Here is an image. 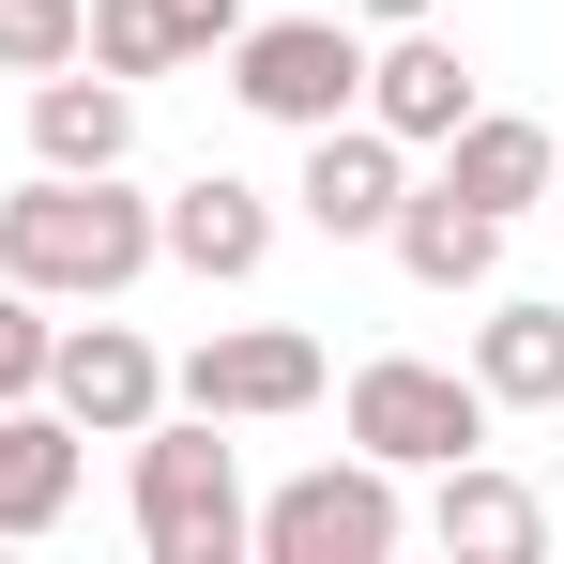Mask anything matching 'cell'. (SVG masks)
I'll return each mask as SVG.
<instances>
[{"label":"cell","instance_id":"obj_4","mask_svg":"<svg viewBox=\"0 0 564 564\" xmlns=\"http://www.w3.org/2000/svg\"><path fill=\"white\" fill-rule=\"evenodd\" d=\"M351 443H367L381 473H443V458L488 443V381L427 367V351H381V367H351Z\"/></svg>","mask_w":564,"mask_h":564},{"label":"cell","instance_id":"obj_9","mask_svg":"<svg viewBox=\"0 0 564 564\" xmlns=\"http://www.w3.org/2000/svg\"><path fill=\"white\" fill-rule=\"evenodd\" d=\"M153 260H184V275L245 290L260 260H275V198H260V184H229V169H198V184L153 214Z\"/></svg>","mask_w":564,"mask_h":564},{"label":"cell","instance_id":"obj_2","mask_svg":"<svg viewBox=\"0 0 564 564\" xmlns=\"http://www.w3.org/2000/svg\"><path fill=\"white\" fill-rule=\"evenodd\" d=\"M138 550L153 564H229L245 550V473H229V443H214V412H153L138 427Z\"/></svg>","mask_w":564,"mask_h":564},{"label":"cell","instance_id":"obj_19","mask_svg":"<svg viewBox=\"0 0 564 564\" xmlns=\"http://www.w3.org/2000/svg\"><path fill=\"white\" fill-rule=\"evenodd\" d=\"M46 336L62 321H31V290L0 275V397H46Z\"/></svg>","mask_w":564,"mask_h":564},{"label":"cell","instance_id":"obj_20","mask_svg":"<svg viewBox=\"0 0 564 564\" xmlns=\"http://www.w3.org/2000/svg\"><path fill=\"white\" fill-rule=\"evenodd\" d=\"M351 15H381V31H412V15H427V0H351Z\"/></svg>","mask_w":564,"mask_h":564},{"label":"cell","instance_id":"obj_7","mask_svg":"<svg viewBox=\"0 0 564 564\" xmlns=\"http://www.w3.org/2000/svg\"><path fill=\"white\" fill-rule=\"evenodd\" d=\"M46 397H62L93 443H138V427L169 412V367H153V336H122V321H62V336H46Z\"/></svg>","mask_w":564,"mask_h":564},{"label":"cell","instance_id":"obj_3","mask_svg":"<svg viewBox=\"0 0 564 564\" xmlns=\"http://www.w3.org/2000/svg\"><path fill=\"white\" fill-rule=\"evenodd\" d=\"M397 534H412V519H397V473H381L367 443L321 458V473H290L275 503H245V550L260 564H381Z\"/></svg>","mask_w":564,"mask_h":564},{"label":"cell","instance_id":"obj_11","mask_svg":"<svg viewBox=\"0 0 564 564\" xmlns=\"http://www.w3.org/2000/svg\"><path fill=\"white\" fill-rule=\"evenodd\" d=\"M77 458H93V427L62 397H0V534H62Z\"/></svg>","mask_w":564,"mask_h":564},{"label":"cell","instance_id":"obj_21","mask_svg":"<svg viewBox=\"0 0 564 564\" xmlns=\"http://www.w3.org/2000/svg\"><path fill=\"white\" fill-rule=\"evenodd\" d=\"M550 214H564V184H550Z\"/></svg>","mask_w":564,"mask_h":564},{"label":"cell","instance_id":"obj_13","mask_svg":"<svg viewBox=\"0 0 564 564\" xmlns=\"http://www.w3.org/2000/svg\"><path fill=\"white\" fill-rule=\"evenodd\" d=\"M443 184H458L473 214H534V198L564 184V153H550V122H519V107H473L458 138H443Z\"/></svg>","mask_w":564,"mask_h":564},{"label":"cell","instance_id":"obj_14","mask_svg":"<svg viewBox=\"0 0 564 564\" xmlns=\"http://www.w3.org/2000/svg\"><path fill=\"white\" fill-rule=\"evenodd\" d=\"M381 245H397V275H412V290H488V275H503V214H473L458 184H412Z\"/></svg>","mask_w":564,"mask_h":564},{"label":"cell","instance_id":"obj_1","mask_svg":"<svg viewBox=\"0 0 564 564\" xmlns=\"http://www.w3.org/2000/svg\"><path fill=\"white\" fill-rule=\"evenodd\" d=\"M0 275L31 305H122L153 275V198H122V169H31L0 198Z\"/></svg>","mask_w":564,"mask_h":564},{"label":"cell","instance_id":"obj_16","mask_svg":"<svg viewBox=\"0 0 564 564\" xmlns=\"http://www.w3.org/2000/svg\"><path fill=\"white\" fill-rule=\"evenodd\" d=\"M31 153H46V169H122V153H138V93L93 77V62L31 77Z\"/></svg>","mask_w":564,"mask_h":564},{"label":"cell","instance_id":"obj_8","mask_svg":"<svg viewBox=\"0 0 564 564\" xmlns=\"http://www.w3.org/2000/svg\"><path fill=\"white\" fill-rule=\"evenodd\" d=\"M305 229H336V245H381L397 229V198H412V169H397V138H381L367 107L351 122H305Z\"/></svg>","mask_w":564,"mask_h":564},{"label":"cell","instance_id":"obj_6","mask_svg":"<svg viewBox=\"0 0 564 564\" xmlns=\"http://www.w3.org/2000/svg\"><path fill=\"white\" fill-rule=\"evenodd\" d=\"M184 412H214V427H260V412H305L321 397V336H290V321H229V336H198L184 381H169Z\"/></svg>","mask_w":564,"mask_h":564},{"label":"cell","instance_id":"obj_18","mask_svg":"<svg viewBox=\"0 0 564 564\" xmlns=\"http://www.w3.org/2000/svg\"><path fill=\"white\" fill-rule=\"evenodd\" d=\"M93 46V0H0V77H62Z\"/></svg>","mask_w":564,"mask_h":564},{"label":"cell","instance_id":"obj_12","mask_svg":"<svg viewBox=\"0 0 564 564\" xmlns=\"http://www.w3.org/2000/svg\"><path fill=\"white\" fill-rule=\"evenodd\" d=\"M229 31H245V0H93V46H77V62L138 93V77H169V62H214Z\"/></svg>","mask_w":564,"mask_h":564},{"label":"cell","instance_id":"obj_10","mask_svg":"<svg viewBox=\"0 0 564 564\" xmlns=\"http://www.w3.org/2000/svg\"><path fill=\"white\" fill-rule=\"evenodd\" d=\"M367 122L397 138V153H443V138L473 122V62L443 46V31H427V15H412V31H397V46L367 62Z\"/></svg>","mask_w":564,"mask_h":564},{"label":"cell","instance_id":"obj_15","mask_svg":"<svg viewBox=\"0 0 564 564\" xmlns=\"http://www.w3.org/2000/svg\"><path fill=\"white\" fill-rule=\"evenodd\" d=\"M427 534L458 564H534L550 550V503L519 488V473H488V458H443V503H427Z\"/></svg>","mask_w":564,"mask_h":564},{"label":"cell","instance_id":"obj_17","mask_svg":"<svg viewBox=\"0 0 564 564\" xmlns=\"http://www.w3.org/2000/svg\"><path fill=\"white\" fill-rule=\"evenodd\" d=\"M473 381H488V412H564V305H488Z\"/></svg>","mask_w":564,"mask_h":564},{"label":"cell","instance_id":"obj_5","mask_svg":"<svg viewBox=\"0 0 564 564\" xmlns=\"http://www.w3.org/2000/svg\"><path fill=\"white\" fill-rule=\"evenodd\" d=\"M229 93L260 107V122H351L367 107V46H351V15H245L229 31Z\"/></svg>","mask_w":564,"mask_h":564}]
</instances>
